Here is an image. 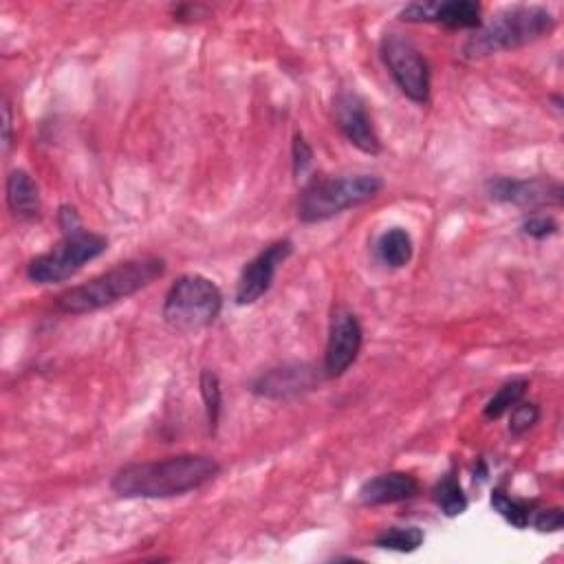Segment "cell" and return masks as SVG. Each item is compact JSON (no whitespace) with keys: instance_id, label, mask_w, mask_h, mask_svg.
<instances>
[{"instance_id":"20","label":"cell","mask_w":564,"mask_h":564,"mask_svg":"<svg viewBox=\"0 0 564 564\" xmlns=\"http://www.w3.org/2000/svg\"><path fill=\"white\" fill-rule=\"evenodd\" d=\"M529 388V381L524 377H518V379H511L507 383H502L494 394L491 399L485 403L482 408V414L485 419L494 421V419H500L505 412H509L518 401H522L524 392Z\"/></svg>"},{"instance_id":"10","label":"cell","mask_w":564,"mask_h":564,"mask_svg":"<svg viewBox=\"0 0 564 564\" xmlns=\"http://www.w3.org/2000/svg\"><path fill=\"white\" fill-rule=\"evenodd\" d=\"M293 253L291 240H275L267 245L260 253H256L240 271L236 284V304H253L258 302L273 284V278L280 264Z\"/></svg>"},{"instance_id":"6","label":"cell","mask_w":564,"mask_h":564,"mask_svg":"<svg viewBox=\"0 0 564 564\" xmlns=\"http://www.w3.org/2000/svg\"><path fill=\"white\" fill-rule=\"evenodd\" d=\"M108 249V238L84 229V225L62 231V238L26 267V278L35 284H55L75 275L84 264Z\"/></svg>"},{"instance_id":"15","label":"cell","mask_w":564,"mask_h":564,"mask_svg":"<svg viewBox=\"0 0 564 564\" xmlns=\"http://www.w3.org/2000/svg\"><path fill=\"white\" fill-rule=\"evenodd\" d=\"M7 205L15 218H35L40 214V187L24 170H11L7 176Z\"/></svg>"},{"instance_id":"1","label":"cell","mask_w":564,"mask_h":564,"mask_svg":"<svg viewBox=\"0 0 564 564\" xmlns=\"http://www.w3.org/2000/svg\"><path fill=\"white\" fill-rule=\"evenodd\" d=\"M220 474L207 454H178L161 460L130 463L112 474L110 487L121 498H174L196 491Z\"/></svg>"},{"instance_id":"2","label":"cell","mask_w":564,"mask_h":564,"mask_svg":"<svg viewBox=\"0 0 564 564\" xmlns=\"http://www.w3.org/2000/svg\"><path fill=\"white\" fill-rule=\"evenodd\" d=\"M165 273V260L159 256H141L117 262L112 269L70 286L55 297V308L64 315H86L112 306L141 289L150 286Z\"/></svg>"},{"instance_id":"25","label":"cell","mask_w":564,"mask_h":564,"mask_svg":"<svg viewBox=\"0 0 564 564\" xmlns=\"http://www.w3.org/2000/svg\"><path fill=\"white\" fill-rule=\"evenodd\" d=\"M522 231L535 240H542L557 231V223L551 216H531L522 223Z\"/></svg>"},{"instance_id":"27","label":"cell","mask_w":564,"mask_h":564,"mask_svg":"<svg viewBox=\"0 0 564 564\" xmlns=\"http://www.w3.org/2000/svg\"><path fill=\"white\" fill-rule=\"evenodd\" d=\"M11 145V106L4 99L2 101V150L7 152Z\"/></svg>"},{"instance_id":"23","label":"cell","mask_w":564,"mask_h":564,"mask_svg":"<svg viewBox=\"0 0 564 564\" xmlns=\"http://www.w3.org/2000/svg\"><path fill=\"white\" fill-rule=\"evenodd\" d=\"M291 161H293V174H295V178L304 176V174L308 172V167L313 165V148L308 145V141H306L304 134H300V132L293 134Z\"/></svg>"},{"instance_id":"21","label":"cell","mask_w":564,"mask_h":564,"mask_svg":"<svg viewBox=\"0 0 564 564\" xmlns=\"http://www.w3.org/2000/svg\"><path fill=\"white\" fill-rule=\"evenodd\" d=\"M198 386H200V397H203V403H205L207 425H209V432L214 434L216 427H218V421H220V410H223L220 379H218V375H216L214 370L203 368V370H200Z\"/></svg>"},{"instance_id":"11","label":"cell","mask_w":564,"mask_h":564,"mask_svg":"<svg viewBox=\"0 0 564 564\" xmlns=\"http://www.w3.org/2000/svg\"><path fill=\"white\" fill-rule=\"evenodd\" d=\"M491 200L520 207L562 205V185L551 178H507L496 176L485 183Z\"/></svg>"},{"instance_id":"16","label":"cell","mask_w":564,"mask_h":564,"mask_svg":"<svg viewBox=\"0 0 564 564\" xmlns=\"http://www.w3.org/2000/svg\"><path fill=\"white\" fill-rule=\"evenodd\" d=\"M375 251L383 264L392 269H401L412 260V251H414L412 236L403 227H390L377 238Z\"/></svg>"},{"instance_id":"17","label":"cell","mask_w":564,"mask_h":564,"mask_svg":"<svg viewBox=\"0 0 564 564\" xmlns=\"http://www.w3.org/2000/svg\"><path fill=\"white\" fill-rule=\"evenodd\" d=\"M432 498L436 502V507L447 516V518H456L467 509V496L460 487V480L454 471H445L438 482L432 489Z\"/></svg>"},{"instance_id":"24","label":"cell","mask_w":564,"mask_h":564,"mask_svg":"<svg viewBox=\"0 0 564 564\" xmlns=\"http://www.w3.org/2000/svg\"><path fill=\"white\" fill-rule=\"evenodd\" d=\"M535 531L540 533H555L564 524V511L560 507H549V509H535L529 522Z\"/></svg>"},{"instance_id":"26","label":"cell","mask_w":564,"mask_h":564,"mask_svg":"<svg viewBox=\"0 0 564 564\" xmlns=\"http://www.w3.org/2000/svg\"><path fill=\"white\" fill-rule=\"evenodd\" d=\"M198 11L205 13L203 7H194V4H178V7H172V15H174V20H178V22L198 20Z\"/></svg>"},{"instance_id":"7","label":"cell","mask_w":564,"mask_h":564,"mask_svg":"<svg viewBox=\"0 0 564 564\" xmlns=\"http://www.w3.org/2000/svg\"><path fill=\"white\" fill-rule=\"evenodd\" d=\"M379 55L397 88L410 101L425 104L430 99V66L410 37L397 31L383 33L379 42Z\"/></svg>"},{"instance_id":"12","label":"cell","mask_w":564,"mask_h":564,"mask_svg":"<svg viewBox=\"0 0 564 564\" xmlns=\"http://www.w3.org/2000/svg\"><path fill=\"white\" fill-rule=\"evenodd\" d=\"M333 115L339 132L352 143L357 150L366 154H379L381 141L375 132L372 119L366 110L364 99L357 93L341 90L333 101Z\"/></svg>"},{"instance_id":"18","label":"cell","mask_w":564,"mask_h":564,"mask_svg":"<svg viewBox=\"0 0 564 564\" xmlns=\"http://www.w3.org/2000/svg\"><path fill=\"white\" fill-rule=\"evenodd\" d=\"M491 509L498 516H502L511 527L527 529L529 522H531V516L535 511V502L533 500L513 498V496L505 494L502 489H494L491 491Z\"/></svg>"},{"instance_id":"5","label":"cell","mask_w":564,"mask_h":564,"mask_svg":"<svg viewBox=\"0 0 564 564\" xmlns=\"http://www.w3.org/2000/svg\"><path fill=\"white\" fill-rule=\"evenodd\" d=\"M223 311V291L200 273L174 280L163 300V319L178 333H198L212 326Z\"/></svg>"},{"instance_id":"3","label":"cell","mask_w":564,"mask_h":564,"mask_svg":"<svg viewBox=\"0 0 564 564\" xmlns=\"http://www.w3.org/2000/svg\"><path fill=\"white\" fill-rule=\"evenodd\" d=\"M555 26L553 13L542 4H513L480 24L463 44L465 59H482L513 51L549 35Z\"/></svg>"},{"instance_id":"19","label":"cell","mask_w":564,"mask_h":564,"mask_svg":"<svg viewBox=\"0 0 564 564\" xmlns=\"http://www.w3.org/2000/svg\"><path fill=\"white\" fill-rule=\"evenodd\" d=\"M423 540L425 533L419 527H388L372 540V544L383 551L412 553L423 544Z\"/></svg>"},{"instance_id":"9","label":"cell","mask_w":564,"mask_h":564,"mask_svg":"<svg viewBox=\"0 0 564 564\" xmlns=\"http://www.w3.org/2000/svg\"><path fill=\"white\" fill-rule=\"evenodd\" d=\"M324 379H326L324 368H317L313 364H304V361L282 364L258 375L251 383V392L264 399L286 401V399H295L306 392H313Z\"/></svg>"},{"instance_id":"4","label":"cell","mask_w":564,"mask_h":564,"mask_svg":"<svg viewBox=\"0 0 564 564\" xmlns=\"http://www.w3.org/2000/svg\"><path fill=\"white\" fill-rule=\"evenodd\" d=\"M383 189V181L375 174L315 176L297 198V218L306 225L324 223L350 207L364 205Z\"/></svg>"},{"instance_id":"13","label":"cell","mask_w":564,"mask_h":564,"mask_svg":"<svg viewBox=\"0 0 564 564\" xmlns=\"http://www.w3.org/2000/svg\"><path fill=\"white\" fill-rule=\"evenodd\" d=\"M401 22H432L447 29H478L480 4L474 0H447V2H412L399 11Z\"/></svg>"},{"instance_id":"22","label":"cell","mask_w":564,"mask_h":564,"mask_svg":"<svg viewBox=\"0 0 564 564\" xmlns=\"http://www.w3.org/2000/svg\"><path fill=\"white\" fill-rule=\"evenodd\" d=\"M540 421V405L538 403H527V401H518L511 410H509V434L520 438L524 436L529 430L535 427V423Z\"/></svg>"},{"instance_id":"14","label":"cell","mask_w":564,"mask_h":564,"mask_svg":"<svg viewBox=\"0 0 564 564\" xmlns=\"http://www.w3.org/2000/svg\"><path fill=\"white\" fill-rule=\"evenodd\" d=\"M419 494V480L408 471H386L379 476L368 478L359 491L357 500L364 507H379V505H394L410 500Z\"/></svg>"},{"instance_id":"8","label":"cell","mask_w":564,"mask_h":564,"mask_svg":"<svg viewBox=\"0 0 564 564\" xmlns=\"http://www.w3.org/2000/svg\"><path fill=\"white\" fill-rule=\"evenodd\" d=\"M364 344V328L357 315L346 308L337 306L330 315L328 324V339L324 350V375L326 379L341 377L357 359Z\"/></svg>"}]
</instances>
